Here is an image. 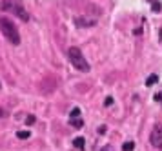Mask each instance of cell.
<instances>
[{
  "label": "cell",
  "instance_id": "obj_1",
  "mask_svg": "<svg viewBox=\"0 0 162 151\" xmlns=\"http://www.w3.org/2000/svg\"><path fill=\"white\" fill-rule=\"evenodd\" d=\"M0 31L4 33V37L8 38L13 46H18V44H20V35H18V29H17V26L13 24L9 18L0 17Z\"/></svg>",
  "mask_w": 162,
  "mask_h": 151
},
{
  "label": "cell",
  "instance_id": "obj_2",
  "mask_svg": "<svg viewBox=\"0 0 162 151\" xmlns=\"http://www.w3.org/2000/svg\"><path fill=\"white\" fill-rule=\"evenodd\" d=\"M0 11H9L13 13L15 17H18L20 20H24V22H28L29 20V15L28 11H26L22 6L18 2H11V0H4V2H0Z\"/></svg>",
  "mask_w": 162,
  "mask_h": 151
},
{
  "label": "cell",
  "instance_id": "obj_3",
  "mask_svg": "<svg viewBox=\"0 0 162 151\" xmlns=\"http://www.w3.org/2000/svg\"><path fill=\"white\" fill-rule=\"evenodd\" d=\"M69 60L78 71H84V73L89 71V64H87V60L84 58V55H82V51H80L78 47H71L69 49Z\"/></svg>",
  "mask_w": 162,
  "mask_h": 151
},
{
  "label": "cell",
  "instance_id": "obj_4",
  "mask_svg": "<svg viewBox=\"0 0 162 151\" xmlns=\"http://www.w3.org/2000/svg\"><path fill=\"white\" fill-rule=\"evenodd\" d=\"M150 140H151V144H153L155 148L162 151V126H160V124H157V126L151 129Z\"/></svg>",
  "mask_w": 162,
  "mask_h": 151
},
{
  "label": "cell",
  "instance_id": "obj_5",
  "mask_svg": "<svg viewBox=\"0 0 162 151\" xmlns=\"http://www.w3.org/2000/svg\"><path fill=\"white\" fill-rule=\"evenodd\" d=\"M97 24V18H89V17H75V26L77 27H91Z\"/></svg>",
  "mask_w": 162,
  "mask_h": 151
},
{
  "label": "cell",
  "instance_id": "obj_6",
  "mask_svg": "<svg viewBox=\"0 0 162 151\" xmlns=\"http://www.w3.org/2000/svg\"><path fill=\"white\" fill-rule=\"evenodd\" d=\"M73 146H75L77 149H84V146H86V140L82 139V136H77V139L73 140Z\"/></svg>",
  "mask_w": 162,
  "mask_h": 151
},
{
  "label": "cell",
  "instance_id": "obj_7",
  "mask_svg": "<svg viewBox=\"0 0 162 151\" xmlns=\"http://www.w3.org/2000/svg\"><path fill=\"white\" fill-rule=\"evenodd\" d=\"M71 126L78 129V127H82V126H84V120H82V118H78V116H75V118H71Z\"/></svg>",
  "mask_w": 162,
  "mask_h": 151
},
{
  "label": "cell",
  "instance_id": "obj_8",
  "mask_svg": "<svg viewBox=\"0 0 162 151\" xmlns=\"http://www.w3.org/2000/svg\"><path fill=\"white\" fill-rule=\"evenodd\" d=\"M133 149H135V142L129 140V142H124L122 144V151H133Z\"/></svg>",
  "mask_w": 162,
  "mask_h": 151
},
{
  "label": "cell",
  "instance_id": "obj_9",
  "mask_svg": "<svg viewBox=\"0 0 162 151\" xmlns=\"http://www.w3.org/2000/svg\"><path fill=\"white\" fill-rule=\"evenodd\" d=\"M157 80H159V75H150V77H147V80H146V86H153Z\"/></svg>",
  "mask_w": 162,
  "mask_h": 151
},
{
  "label": "cell",
  "instance_id": "obj_10",
  "mask_svg": "<svg viewBox=\"0 0 162 151\" xmlns=\"http://www.w3.org/2000/svg\"><path fill=\"white\" fill-rule=\"evenodd\" d=\"M29 135H31L29 131H18V133H17V136H18L20 140H24V139H29Z\"/></svg>",
  "mask_w": 162,
  "mask_h": 151
},
{
  "label": "cell",
  "instance_id": "obj_11",
  "mask_svg": "<svg viewBox=\"0 0 162 151\" xmlns=\"http://www.w3.org/2000/svg\"><path fill=\"white\" fill-rule=\"evenodd\" d=\"M151 9H153L155 13H159V11L162 9V6H160V2H153V4H151Z\"/></svg>",
  "mask_w": 162,
  "mask_h": 151
},
{
  "label": "cell",
  "instance_id": "obj_12",
  "mask_svg": "<svg viewBox=\"0 0 162 151\" xmlns=\"http://www.w3.org/2000/svg\"><path fill=\"white\" fill-rule=\"evenodd\" d=\"M80 115V109L78 107H73V111H71V118H75V116Z\"/></svg>",
  "mask_w": 162,
  "mask_h": 151
},
{
  "label": "cell",
  "instance_id": "obj_13",
  "mask_svg": "<svg viewBox=\"0 0 162 151\" xmlns=\"http://www.w3.org/2000/svg\"><path fill=\"white\" fill-rule=\"evenodd\" d=\"M35 120H37V118H35L33 115H29L28 118H26V122H28V124H35Z\"/></svg>",
  "mask_w": 162,
  "mask_h": 151
},
{
  "label": "cell",
  "instance_id": "obj_14",
  "mask_svg": "<svg viewBox=\"0 0 162 151\" xmlns=\"http://www.w3.org/2000/svg\"><path fill=\"white\" fill-rule=\"evenodd\" d=\"M111 104H113V98H111V97H107V98H106V102H104V106H106V107H109Z\"/></svg>",
  "mask_w": 162,
  "mask_h": 151
},
{
  "label": "cell",
  "instance_id": "obj_15",
  "mask_svg": "<svg viewBox=\"0 0 162 151\" xmlns=\"http://www.w3.org/2000/svg\"><path fill=\"white\" fill-rule=\"evenodd\" d=\"M98 133L104 135V133H106V126H100V127H98Z\"/></svg>",
  "mask_w": 162,
  "mask_h": 151
},
{
  "label": "cell",
  "instance_id": "obj_16",
  "mask_svg": "<svg viewBox=\"0 0 162 151\" xmlns=\"http://www.w3.org/2000/svg\"><path fill=\"white\" fill-rule=\"evenodd\" d=\"M155 100H157V102H159V100H162V93H159V95H155Z\"/></svg>",
  "mask_w": 162,
  "mask_h": 151
},
{
  "label": "cell",
  "instance_id": "obj_17",
  "mask_svg": "<svg viewBox=\"0 0 162 151\" xmlns=\"http://www.w3.org/2000/svg\"><path fill=\"white\" fill-rule=\"evenodd\" d=\"M100 151H109V148H100Z\"/></svg>",
  "mask_w": 162,
  "mask_h": 151
},
{
  "label": "cell",
  "instance_id": "obj_18",
  "mask_svg": "<svg viewBox=\"0 0 162 151\" xmlns=\"http://www.w3.org/2000/svg\"><path fill=\"white\" fill-rule=\"evenodd\" d=\"M6 113H4V109H0V116H4Z\"/></svg>",
  "mask_w": 162,
  "mask_h": 151
}]
</instances>
